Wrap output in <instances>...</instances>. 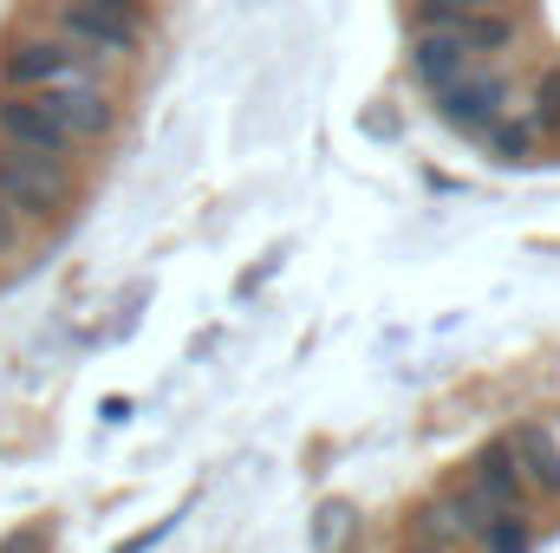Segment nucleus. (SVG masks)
<instances>
[{
    "label": "nucleus",
    "mask_w": 560,
    "mask_h": 553,
    "mask_svg": "<svg viewBox=\"0 0 560 553\" xmlns=\"http://www.w3.org/2000/svg\"><path fill=\"white\" fill-rule=\"evenodd\" d=\"M456 33H463V46L476 52V59H489V52H509L515 39H522V20H515V7H476V13H463V20H450Z\"/></svg>",
    "instance_id": "9d476101"
},
{
    "label": "nucleus",
    "mask_w": 560,
    "mask_h": 553,
    "mask_svg": "<svg viewBox=\"0 0 560 553\" xmlns=\"http://www.w3.org/2000/svg\"><path fill=\"white\" fill-rule=\"evenodd\" d=\"M20 255H26V215L0 202V268H13Z\"/></svg>",
    "instance_id": "dca6fc26"
},
{
    "label": "nucleus",
    "mask_w": 560,
    "mask_h": 553,
    "mask_svg": "<svg viewBox=\"0 0 560 553\" xmlns=\"http://www.w3.org/2000/svg\"><path fill=\"white\" fill-rule=\"evenodd\" d=\"M476 7H515V0H411V26H450V20H463V13H476Z\"/></svg>",
    "instance_id": "ddd939ff"
},
{
    "label": "nucleus",
    "mask_w": 560,
    "mask_h": 553,
    "mask_svg": "<svg viewBox=\"0 0 560 553\" xmlns=\"http://www.w3.org/2000/svg\"><path fill=\"white\" fill-rule=\"evenodd\" d=\"M482 143H489L495 163H528V150H535V143H528V125H509V118H495V125L482 131Z\"/></svg>",
    "instance_id": "4468645a"
},
{
    "label": "nucleus",
    "mask_w": 560,
    "mask_h": 553,
    "mask_svg": "<svg viewBox=\"0 0 560 553\" xmlns=\"http://www.w3.org/2000/svg\"><path fill=\"white\" fill-rule=\"evenodd\" d=\"M482 548L489 553H528V521H522V508H495L489 528H482Z\"/></svg>",
    "instance_id": "f8f14e48"
},
{
    "label": "nucleus",
    "mask_w": 560,
    "mask_h": 553,
    "mask_svg": "<svg viewBox=\"0 0 560 553\" xmlns=\"http://www.w3.org/2000/svg\"><path fill=\"white\" fill-rule=\"evenodd\" d=\"M0 202L20 209L26 228L66 222V209H72V163H66V156L20 150V143L0 138Z\"/></svg>",
    "instance_id": "f257e3e1"
},
{
    "label": "nucleus",
    "mask_w": 560,
    "mask_h": 553,
    "mask_svg": "<svg viewBox=\"0 0 560 553\" xmlns=\"http://www.w3.org/2000/svg\"><path fill=\"white\" fill-rule=\"evenodd\" d=\"M52 33H66V39H72V46H85L92 59H138V46H143L138 20L105 13V7H92V0H59Z\"/></svg>",
    "instance_id": "20e7f679"
},
{
    "label": "nucleus",
    "mask_w": 560,
    "mask_h": 553,
    "mask_svg": "<svg viewBox=\"0 0 560 553\" xmlns=\"http://www.w3.org/2000/svg\"><path fill=\"white\" fill-rule=\"evenodd\" d=\"M46 98V111L72 131L79 143H98L118 131V105H112V92L98 85V79H72V85H52V92H39Z\"/></svg>",
    "instance_id": "423d86ee"
},
{
    "label": "nucleus",
    "mask_w": 560,
    "mask_h": 553,
    "mask_svg": "<svg viewBox=\"0 0 560 553\" xmlns=\"http://www.w3.org/2000/svg\"><path fill=\"white\" fill-rule=\"evenodd\" d=\"M405 553H443V548H430V541H411V548H405Z\"/></svg>",
    "instance_id": "6ab92c4d"
},
{
    "label": "nucleus",
    "mask_w": 560,
    "mask_h": 553,
    "mask_svg": "<svg viewBox=\"0 0 560 553\" xmlns=\"http://www.w3.org/2000/svg\"><path fill=\"white\" fill-rule=\"evenodd\" d=\"M98 66L105 59H92L66 33H26V39H7L0 85L7 92H52V85H72V79H98Z\"/></svg>",
    "instance_id": "f03ea898"
},
{
    "label": "nucleus",
    "mask_w": 560,
    "mask_h": 553,
    "mask_svg": "<svg viewBox=\"0 0 560 553\" xmlns=\"http://www.w3.org/2000/svg\"><path fill=\"white\" fill-rule=\"evenodd\" d=\"M92 7H105V13H125V20H150V0H92Z\"/></svg>",
    "instance_id": "a211bd4d"
},
{
    "label": "nucleus",
    "mask_w": 560,
    "mask_h": 553,
    "mask_svg": "<svg viewBox=\"0 0 560 553\" xmlns=\"http://www.w3.org/2000/svg\"><path fill=\"white\" fill-rule=\"evenodd\" d=\"M436 98V118L450 125V131H469V138H482L495 118H509V105H515V85L502 79V72H489V66H469L456 85H443V92H430Z\"/></svg>",
    "instance_id": "7ed1b4c3"
},
{
    "label": "nucleus",
    "mask_w": 560,
    "mask_h": 553,
    "mask_svg": "<svg viewBox=\"0 0 560 553\" xmlns=\"http://www.w3.org/2000/svg\"><path fill=\"white\" fill-rule=\"evenodd\" d=\"M469 66H482V59L463 46V33H456V26H423L418 39H411V79H418L423 92L456 85Z\"/></svg>",
    "instance_id": "0eeeda50"
},
{
    "label": "nucleus",
    "mask_w": 560,
    "mask_h": 553,
    "mask_svg": "<svg viewBox=\"0 0 560 553\" xmlns=\"http://www.w3.org/2000/svg\"><path fill=\"white\" fill-rule=\"evenodd\" d=\"M469 482H476L495 508H528V502H535V489H528V475H522L509 436H495V443H482V449L469 456Z\"/></svg>",
    "instance_id": "6e6552de"
},
{
    "label": "nucleus",
    "mask_w": 560,
    "mask_h": 553,
    "mask_svg": "<svg viewBox=\"0 0 560 553\" xmlns=\"http://www.w3.org/2000/svg\"><path fill=\"white\" fill-rule=\"evenodd\" d=\"M0 138L20 143V150H39V156H66V163L79 150V138L46 111L39 92H0Z\"/></svg>",
    "instance_id": "39448f33"
},
{
    "label": "nucleus",
    "mask_w": 560,
    "mask_h": 553,
    "mask_svg": "<svg viewBox=\"0 0 560 553\" xmlns=\"http://www.w3.org/2000/svg\"><path fill=\"white\" fill-rule=\"evenodd\" d=\"M411 541H430V548L450 553V541H469V534H463V521H456L450 502H418L411 508Z\"/></svg>",
    "instance_id": "9b49d317"
},
{
    "label": "nucleus",
    "mask_w": 560,
    "mask_h": 553,
    "mask_svg": "<svg viewBox=\"0 0 560 553\" xmlns=\"http://www.w3.org/2000/svg\"><path fill=\"white\" fill-rule=\"evenodd\" d=\"M535 125L560 143V72H548V79L535 85Z\"/></svg>",
    "instance_id": "2eb2a0df"
},
{
    "label": "nucleus",
    "mask_w": 560,
    "mask_h": 553,
    "mask_svg": "<svg viewBox=\"0 0 560 553\" xmlns=\"http://www.w3.org/2000/svg\"><path fill=\"white\" fill-rule=\"evenodd\" d=\"M509 449H515V462H522V475H528V489L535 495H560V436L548 423H515L509 430Z\"/></svg>",
    "instance_id": "1a4fd4ad"
},
{
    "label": "nucleus",
    "mask_w": 560,
    "mask_h": 553,
    "mask_svg": "<svg viewBox=\"0 0 560 553\" xmlns=\"http://www.w3.org/2000/svg\"><path fill=\"white\" fill-rule=\"evenodd\" d=\"M46 528H26V534H13V541H0V553H46Z\"/></svg>",
    "instance_id": "f3484780"
}]
</instances>
